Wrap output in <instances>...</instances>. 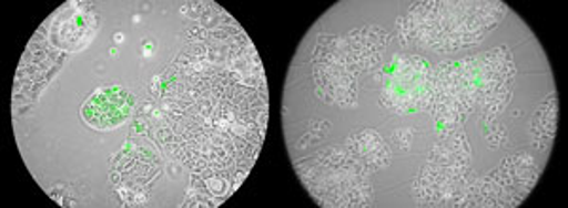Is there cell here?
Instances as JSON below:
<instances>
[{
  "label": "cell",
  "mask_w": 568,
  "mask_h": 208,
  "mask_svg": "<svg viewBox=\"0 0 568 208\" xmlns=\"http://www.w3.org/2000/svg\"><path fill=\"white\" fill-rule=\"evenodd\" d=\"M500 2H423L407 15V34L430 52L476 46L504 20Z\"/></svg>",
  "instance_id": "6da1fadb"
},
{
  "label": "cell",
  "mask_w": 568,
  "mask_h": 208,
  "mask_svg": "<svg viewBox=\"0 0 568 208\" xmlns=\"http://www.w3.org/2000/svg\"><path fill=\"white\" fill-rule=\"evenodd\" d=\"M557 131V95L551 93L536 112L530 133L536 148H549Z\"/></svg>",
  "instance_id": "7a4b0ae2"
}]
</instances>
